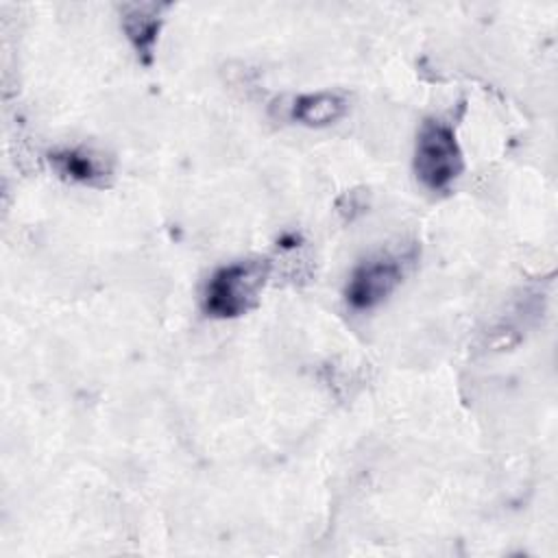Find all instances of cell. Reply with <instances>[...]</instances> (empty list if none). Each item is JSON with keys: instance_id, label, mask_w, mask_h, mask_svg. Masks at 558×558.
Listing matches in <instances>:
<instances>
[{"instance_id": "obj_1", "label": "cell", "mask_w": 558, "mask_h": 558, "mask_svg": "<svg viewBox=\"0 0 558 558\" xmlns=\"http://www.w3.org/2000/svg\"><path fill=\"white\" fill-rule=\"evenodd\" d=\"M270 275V262L253 257L220 266L203 288V310L214 318H238L251 312Z\"/></svg>"}, {"instance_id": "obj_2", "label": "cell", "mask_w": 558, "mask_h": 558, "mask_svg": "<svg viewBox=\"0 0 558 558\" xmlns=\"http://www.w3.org/2000/svg\"><path fill=\"white\" fill-rule=\"evenodd\" d=\"M464 159L453 129L442 120H425L414 144V174L432 192H445L462 174Z\"/></svg>"}, {"instance_id": "obj_3", "label": "cell", "mask_w": 558, "mask_h": 558, "mask_svg": "<svg viewBox=\"0 0 558 558\" xmlns=\"http://www.w3.org/2000/svg\"><path fill=\"white\" fill-rule=\"evenodd\" d=\"M405 262L392 253H377L360 262L344 286V299L353 310L381 305L403 281Z\"/></svg>"}, {"instance_id": "obj_4", "label": "cell", "mask_w": 558, "mask_h": 558, "mask_svg": "<svg viewBox=\"0 0 558 558\" xmlns=\"http://www.w3.org/2000/svg\"><path fill=\"white\" fill-rule=\"evenodd\" d=\"M168 4L159 2H126L120 7L122 31L133 46L142 63H150L155 57L159 31L163 24V13Z\"/></svg>"}, {"instance_id": "obj_5", "label": "cell", "mask_w": 558, "mask_h": 558, "mask_svg": "<svg viewBox=\"0 0 558 558\" xmlns=\"http://www.w3.org/2000/svg\"><path fill=\"white\" fill-rule=\"evenodd\" d=\"M48 161L61 179H68L81 185L102 187L113 177V166L109 157L100 150L85 148V146L54 150L50 153Z\"/></svg>"}, {"instance_id": "obj_6", "label": "cell", "mask_w": 558, "mask_h": 558, "mask_svg": "<svg viewBox=\"0 0 558 558\" xmlns=\"http://www.w3.org/2000/svg\"><path fill=\"white\" fill-rule=\"evenodd\" d=\"M347 98L340 92L320 89L312 94H301L292 100L290 116L303 126H329L347 113Z\"/></svg>"}]
</instances>
